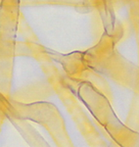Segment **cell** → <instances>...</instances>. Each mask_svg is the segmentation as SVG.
<instances>
[{"mask_svg":"<svg viewBox=\"0 0 139 147\" xmlns=\"http://www.w3.org/2000/svg\"><path fill=\"white\" fill-rule=\"evenodd\" d=\"M8 120L17 129L23 138L28 142L30 147H50L45 139L38 134V131L32 125L28 123L27 120L17 117L8 118Z\"/></svg>","mask_w":139,"mask_h":147,"instance_id":"obj_4","label":"cell"},{"mask_svg":"<svg viewBox=\"0 0 139 147\" xmlns=\"http://www.w3.org/2000/svg\"><path fill=\"white\" fill-rule=\"evenodd\" d=\"M10 101L17 111L19 118L34 121L45 127L57 147H75L66 129L64 119L52 103L44 101L21 103L12 98Z\"/></svg>","mask_w":139,"mask_h":147,"instance_id":"obj_2","label":"cell"},{"mask_svg":"<svg viewBox=\"0 0 139 147\" xmlns=\"http://www.w3.org/2000/svg\"><path fill=\"white\" fill-rule=\"evenodd\" d=\"M69 87L115 143L120 147H139V132L122 124L113 111L108 98L93 84L81 82L75 86Z\"/></svg>","mask_w":139,"mask_h":147,"instance_id":"obj_1","label":"cell"},{"mask_svg":"<svg viewBox=\"0 0 139 147\" xmlns=\"http://www.w3.org/2000/svg\"><path fill=\"white\" fill-rule=\"evenodd\" d=\"M4 118H0V127H1V124H2V121H3Z\"/></svg>","mask_w":139,"mask_h":147,"instance_id":"obj_5","label":"cell"},{"mask_svg":"<svg viewBox=\"0 0 139 147\" xmlns=\"http://www.w3.org/2000/svg\"><path fill=\"white\" fill-rule=\"evenodd\" d=\"M55 90L72 115L73 119L77 123L79 129L81 130L89 145L91 147H105V141L101 136L100 132L94 127L82 108L79 106L77 97L72 92L70 87L65 84H58L55 85Z\"/></svg>","mask_w":139,"mask_h":147,"instance_id":"obj_3","label":"cell"}]
</instances>
